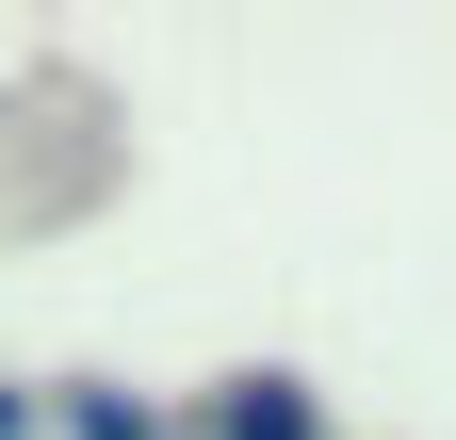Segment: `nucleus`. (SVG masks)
<instances>
[{
  "mask_svg": "<svg viewBox=\"0 0 456 440\" xmlns=\"http://www.w3.org/2000/svg\"><path fill=\"white\" fill-rule=\"evenodd\" d=\"M212 440H326V392H310V375H228Z\"/></svg>",
  "mask_w": 456,
  "mask_h": 440,
  "instance_id": "nucleus-1",
  "label": "nucleus"
},
{
  "mask_svg": "<svg viewBox=\"0 0 456 440\" xmlns=\"http://www.w3.org/2000/svg\"><path fill=\"white\" fill-rule=\"evenodd\" d=\"M66 424H82V440H147V408H131V392H82Z\"/></svg>",
  "mask_w": 456,
  "mask_h": 440,
  "instance_id": "nucleus-2",
  "label": "nucleus"
}]
</instances>
